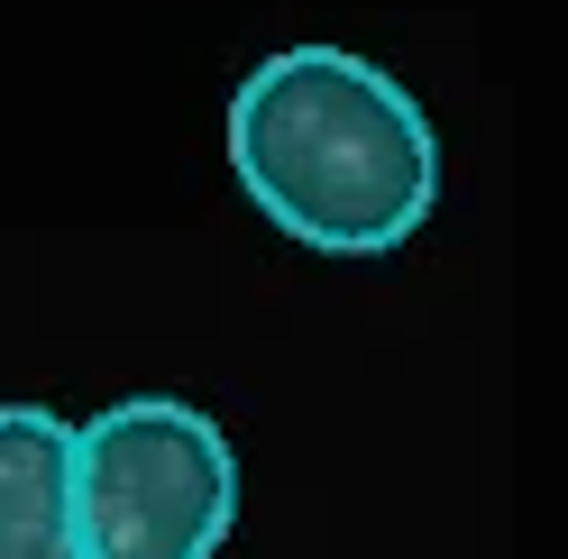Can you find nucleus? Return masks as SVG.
I'll list each match as a JSON object with an SVG mask.
<instances>
[{
    "instance_id": "1",
    "label": "nucleus",
    "mask_w": 568,
    "mask_h": 559,
    "mask_svg": "<svg viewBox=\"0 0 568 559\" xmlns=\"http://www.w3.org/2000/svg\"><path fill=\"white\" fill-rule=\"evenodd\" d=\"M230 174L312 257H385L440 202V138L385 64L312 38L230 92Z\"/></svg>"
},
{
    "instance_id": "2",
    "label": "nucleus",
    "mask_w": 568,
    "mask_h": 559,
    "mask_svg": "<svg viewBox=\"0 0 568 559\" xmlns=\"http://www.w3.org/2000/svg\"><path fill=\"white\" fill-rule=\"evenodd\" d=\"M239 522V449L184 395H120L74 431L83 559H221Z\"/></svg>"
},
{
    "instance_id": "3",
    "label": "nucleus",
    "mask_w": 568,
    "mask_h": 559,
    "mask_svg": "<svg viewBox=\"0 0 568 559\" xmlns=\"http://www.w3.org/2000/svg\"><path fill=\"white\" fill-rule=\"evenodd\" d=\"M0 559H83L74 423L47 404H0Z\"/></svg>"
}]
</instances>
